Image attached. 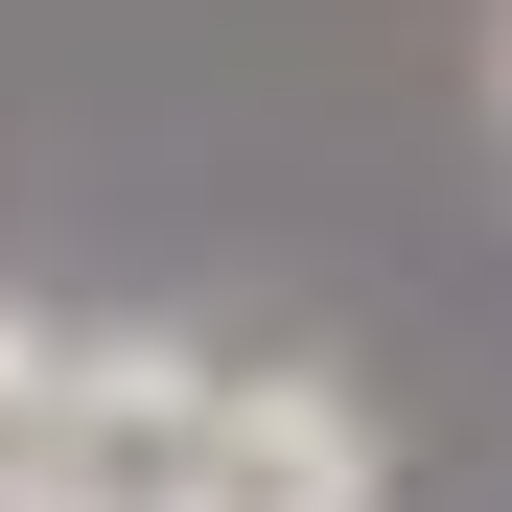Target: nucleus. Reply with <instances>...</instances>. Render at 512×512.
Wrapping results in <instances>:
<instances>
[{"instance_id": "1", "label": "nucleus", "mask_w": 512, "mask_h": 512, "mask_svg": "<svg viewBox=\"0 0 512 512\" xmlns=\"http://www.w3.org/2000/svg\"><path fill=\"white\" fill-rule=\"evenodd\" d=\"M187 512H396V443H373L350 373H303V350H210Z\"/></svg>"}, {"instance_id": "2", "label": "nucleus", "mask_w": 512, "mask_h": 512, "mask_svg": "<svg viewBox=\"0 0 512 512\" xmlns=\"http://www.w3.org/2000/svg\"><path fill=\"white\" fill-rule=\"evenodd\" d=\"M0 512H187V489H0Z\"/></svg>"}, {"instance_id": "3", "label": "nucleus", "mask_w": 512, "mask_h": 512, "mask_svg": "<svg viewBox=\"0 0 512 512\" xmlns=\"http://www.w3.org/2000/svg\"><path fill=\"white\" fill-rule=\"evenodd\" d=\"M489 163H512V0H489Z\"/></svg>"}]
</instances>
